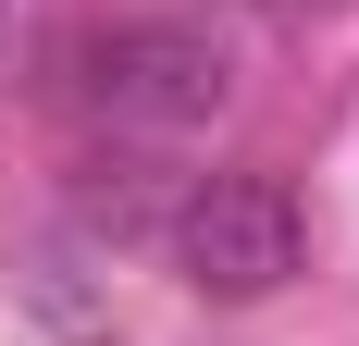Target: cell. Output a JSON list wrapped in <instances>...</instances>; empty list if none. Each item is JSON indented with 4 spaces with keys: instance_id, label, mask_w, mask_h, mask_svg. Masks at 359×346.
<instances>
[{
    "instance_id": "1",
    "label": "cell",
    "mask_w": 359,
    "mask_h": 346,
    "mask_svg": "<svg viewBox=\"0 0 359 346\" xmlns=\"http://www.w3.org/2000/svg\"><path fill=\"white\" fill-rule=\"evenodd\" d=\"M297 198L273 173H211V186H186L174 198V260L198 297H273L297 272Z\"/></svg>"
},
{
    "instance_id": "3",
    "label": "cell",
    "mask_w": 359,
    "mask_h": 346,
    "mask_svg": "<svg viewBox=\"0 0 359 346\" xmlns=\"http://www.w3.org/2000/svg\"><path fill=\"white\" fill-rule=\"evenodd\" d=\"M37 310L62 321V334H100V297L74 284V260H37Z\"/></svg>"
},
{
    "instance_id": "4",
    "label": "cell",
    "mask_w": 359,
    "mask_h": 346,
    "mask_svg": "<svg viewBox=\"0 0 359 346\" xmlns=\"http://www.w3.org/2000/svg\"><path fill=\"white\" fill-rule=\"evenodd\" d=\"M0 37H13V13H0Z\"/></svg>"
},
{
    "instance_id": "2",
    "label": "cell",
    "mask_w": 359,
    "mask_h": 346,
    "mask_svg": "<svg viewBox=\"0 0 359 346\" xmlns=\"http://www.w3.org/2000/svg\"><path fill=\"white\" fill-rule=\"evenodd\" d=\"M87 87L124 124H211L236 74H223V37H198V25H111V37H87Z\"/></svg>"
}]
</instances>
